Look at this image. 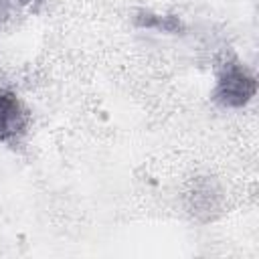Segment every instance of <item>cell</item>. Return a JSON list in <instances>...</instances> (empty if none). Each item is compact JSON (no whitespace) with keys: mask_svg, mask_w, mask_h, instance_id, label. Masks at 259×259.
<instances>
[{"mask_svg":"<svg viewBox=\"0 0 259 259\" xmlns=\"http://www.w3.org/2000/svg\"><path fill=\"white\" fill-rule=\"evenodd\" d=\"M257 95L255 73L237 57L225 59L214 75L210 101L223 109H243Z\"/></svg>","mask_w":259,"mask_h":259,"instance_id":"6da1fadb","label":"cell"},{"mask_svg":"<svg viewBox=\"0 0 259 259\" xmlns=\"http://www.w3.org/2000/svg\"><path fill=\"white\" fill-rule=\"evenodd\" d=\"M30 113L16 91L0 85V144L16 150L28 136Z\"/></svg>","mask_w":259,"mask_h":259,"instance_id":"7a4b0ae2","label":"cell"},{"mask_svg":"<svg viewBox=\"0 0 259 259\" xmlns=\"http://www.w3.org/2000/svg\"><path fill=\"white\" fill-rule=\"evenodd\" d=\"M132 24L138 30H154L160 34L184 36L188 32V24L180 14L174 12H158L152 8H136L130 16Z\"/></svg>","mask_w":259,"mask_h":259,"instance_id":"3957f363","label":"cell"},{"mask_svg":"<svg viewBox=\"0 0 259 259\" xmlns=\"http://www.w3.org/2000/svg\"><path fill=\"white\" fill-rule=\"evenodd\" d=\"M188 210L200 223H208L217 219L221 210V192L214 190L210 180H200L194 184V190L188 194Z\"/></svg>","mask_w":259,"mask_h":259,"instance_id":"277c9868","label":"cell"},{"mask_svg":"<svg viewBox=\"0 0 259 259\" xmlns=\"http://www.w3.org/2000/svg\"><path fill=\"white\" fill-rule=\"evenodd\" d=\"M45 0H0V16H8L12 10H20V8H26V10H36Z\"/></svg>","mask_w":259,"mask_h":259,"instance_id":"5b68a950","label":"cell"}]
</instances>
